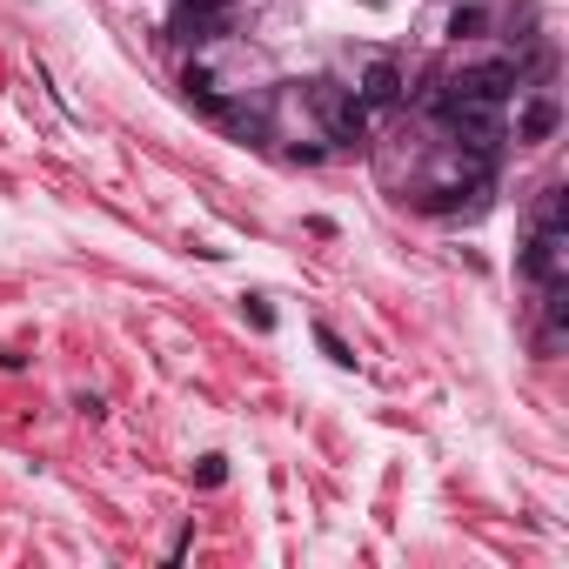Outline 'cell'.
Instances as JSON below:
<instances>
[{"label": "cell", "mask_w": 569, "mask_h": 569, "mask_svg": "<svg viewBox=\"0 0 569 569\" xmlns=\"http://www.w3.org/2000/svg\"><path fill=\"white\" fill-rule=\"evenodd\" d=\"M228 0H182L175 8V34L182 41H215V34H228Z\"/></svg>", "instance_id": "2"}, {"label": "cell", "mask_w": 569, "mask_h": 569, "mask_svg": "<svg viewBox=\"0 0 569 569\" xmlns=\"http://www.w3.org/2000/svg\"><path fill=\"white\" fill-rule=\"evenodd\" d=\"M315 342H321V349H329V355H336V362H355V355H349V349H342V342H336V329H315Z\"/></svg>", "instance_id": "7"}, {"label": "cell", "mask_w": 569, "mask_h": 569, "mask_svg": "<svg viewBox=\"0 0 569 569\" xmlns=\"http://www.w3.org/2000/svg\"><path fill=\"white\" fill-rule=\"evenodd\" d=\"M395 95H402L395 61H375V67L362 74V108H395Z\"/></svg>", "instance_id": "4"}, {"label": "cell", "mask_w": 569, "mask_h": 569, "mask_svg": "<svg viewBox=\"0 0 569 569\" xmlns=\"http://www.w3.org/2000/svg\"><path fill=\"white\" fill-rule=\"evenodd\" d=\"M556 134V101H529L523 108V141H549Z\"/></svg>", "instance_id": "5"}, {"label": "cell", "mask_w": 569, "mask_h": 569, "mask_svg": "<svg viewBox=\"0 0 569 569\" xmlns=\"http://www.w3.org/2000/svg\"><path fill=\"white\" fill-rule=\"evenodd\" d=\"M462 88L503 108V101H510V88H516V67H510V61H490V67H475V74H462Z\"/></svg>", "instance_id": "3"}, {"label": "cell", "mask_w": 569, "mask_h": 569, "mask_svg": "<svg viewBox=\"0 0 569 569\" xmlns=\"http://www.w3.org/2000/svg\"><path fill=\"white\" fill-rule=\"evenodd\" d=\"M536 221H543V228H562V188H543V201H536Z\"/></svg>", "instance_id": "6"}, {"label": "cell", "mask_w": 569, "mask_h": 569, "mask_svg": "<svg viewBox=\"0 0 569 569\" xmlns=\"http://www.w3.org/2000/svg\"><path fill=\"white\" fill-rule=\"evenodd\" d=\"M562 269H569V234H562V228H536V241L523 249V275L543 282V288H556Z\"/></svg>", "instance_id": "1"}]
</instances>
